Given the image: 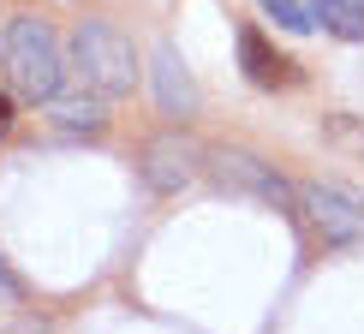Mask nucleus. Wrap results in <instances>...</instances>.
Masks as SVG:
<instances>
[{"label": "nucleus", "instance_id": "f8f14e48", "mask_svg": "<svg viewBox=\"0 0 364 334\" xmlns=\"http://www.w3.org/2000/svg\"><path fill=\"white\" fill-rule=\"evenodd\" d=\"M0 131H12V96H0Z\"/></svg>", "mask_w": 364, "mask_h": 334}, {"label": "nucleus", "instance_id": "0eeeda50", "mask_svg": "<svg viewBox=\"0 0 364 334\" xmlns=\"http://www.w3.org/2000/svg\"><path fill=\"white\" fill-rule=\"evenodd\" d=\"M215 161V179L221 185H239V191H257V197H269V203H287V179L281 173H269V167H257L251 156H239V149H221V156H209Z\"/></svg>", "mask_w": 364, "mask_h": 334}, {"label": "nucleus", "instance_id": "9d476101", "mask_svg": "<svg viewBox=\"0 0 364 334\" xmlns=\"http://www.w3.org/2000/svg\"><path fill=\"white\" fill-rule=\"evenodd\" d=\"M257 6H263L281 30H293V36H311V30H316V12L305 6V0H257Z\"/></svg>", "mask_w": 364, "mask_h": 334}, {"label": "nucleus", "instance_id": "6e6552de", "mask_svg": "<svg viewBox=\"0 0 364 334\" xmlns=\"http://www.w3.org/2000/svg\"><path fill=\"white\" fill-rule=\"evenodd\" d=\"M102 102H108V96L90 90V96H54L48 108H54V126H60V131H102V126H108Z\"/></svg>", "mask_w": 364, "mask_h": 334}, {"label": "nucleus", "instance_id": "423d86ee", "mask_svg": "<svg viewBox=\"0 0 364 334\" xmlns=\"http://www.w3.org/2000/svg\"><path fill=\"white\" fill-rule=\"evenodd\" d=\"M149 78H156V102H161V114H197V84H191V72H186V60H179L173 42H161L156 60H149Z\"/></svg>", "mask_w": 364, "mask_h": 334}, {"label": "nucleus", "instance_id": "7ed1b4c3", "mask_svg": "<svg viewBox=\"0 0 364 334\" xmlns=\"http://www.w3.org/2000/svg\"><path fill=\"white\" fill-rule=\"evenodd\" d=\"M311 227L323 233V245H364V209L358 197H346L341 185H305L299 191Z\"/></svg>", "mask_w": 364, "mask_h": 334}, {"label": "nucleus", "instance_id": "20e7f679", "mask_svg": "<svg viewBox=\"0 0 364 334\" xmlns=\"http://www.w3.org/2000/svg\"><path fill=\"white\" fill-rule=\"evenodd\" d=\"M197 173H203V149H197L191 138L161 131V138L144 144V185L149 191H179V185H191Z\"/></svg>", "mask_w": 364, "mask_h": 334}, {"label": "nucleus", "instance_id": "9b49d317", "mask_svg": "<svg viewBox=\"0 0 364 334\" xmlns=\"http://www.w3.org/2000/svg\"><path fill=\"white\" fill-rule=\"evenodd\" d=\"M24 293V286H18V275H12V269H6V257H0V298H6V305H12V298H18Z\"/></svg>", "mask_w": 364, "mask_h": 334}, {"label": "nucleus", "instance_id": "39448f33", "mask_svg": "<svg viewBox=\"0 0 364 334\" xmlns=\"http://www.w3.org/2000/svg\"><path fill=\"white\" fill-rule=\"evenodd\" d=\"M239 66H245V78L257 84V90H287V84H299V60H287V54H275L263 42V30H239Z\"/></svg>", "mask_w": 364, "mask_h": 334}, {"label": "nucleus", "instance_id": "f03ea898", "mask_svg": "<svg viewBox=\"0 0 364 334\" xmlns=\"http://www.w3.org/2000/svg\"><path fill=\"white\" fill-rule=\"evenodd\" d=\"M72 72H78L84 90H96V96H132V84H138V54H132V42L119 36L108 18H84L72 30Z\"/></svg>", "mask_w": 364, "mask_h": 334}, {"label": "nucleus", "instance_id": "1a4fd4ad", "mask_svg": "<svg viewBox=\"0 0 364 334\" xmlns=\"http://www.w3.org/2000/svg\"><path fill=\"white\" fill-rule=\"evenodd\" d=\"M316 24L341 42H364V0H311Z\"/></svg>", "mask_w": 364, "mask_h": 334}, {"label": "nucleus", "instance_id": "f257e3e1", "mask_svg": "<svg viewBox=\"0 0 364 334\" xmlns=\"http://www.w3.org/2000/svg\"><path fill=\"white\" fill-rule=\"evenodd\" d=\"M0 60H6V78L24 102H54L60 96V78H66V60H60V42L48 18L36 12H18L6 18V36H0Z\"/></svg>", "mask_w": 364, "mask_h": 334}]
</instances>
